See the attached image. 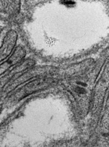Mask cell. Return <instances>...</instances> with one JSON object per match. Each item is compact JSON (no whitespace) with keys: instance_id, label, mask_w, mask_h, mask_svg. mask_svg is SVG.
<instances>
[{"instance_id":"cell-1","label":"cell","mask_w":109,"mask_h":147,"mask_svg":"<svg viewBox=\"0 0 109 147\" xmlns=\"http://www.w3.org/2000/svg\"><path fill=\"white\" fill-rule=\"evenodd\" d=\"M17 37V34L14 31H11L7 34L1 49V61L8 57L11 53L16 45Z\"/></svg>"},{"instance_id":"cell-2","label":"cell","mask_w":109,"mask_h":147,"mask_svg":"<svg viewBox=\"0 0 109 147\" xmlns=\"http://www.w3.org/2000/svg\"><path fill=\"white\" fill-rule=\"evenodd\" d=\"M25 56V52L22 48L18 47L15 51V53L9 59L1 66V72L3 73L4 71H6L11 66L16 64L19 61H20Z\"/></svg>"}]
</instances>
